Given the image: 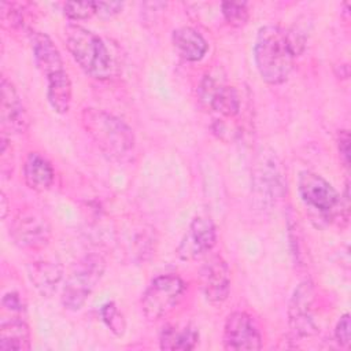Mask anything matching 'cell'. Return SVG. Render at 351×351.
Segmentation results:
<instances>
[{"label": "cell", "instance_id": "obj_1", "mask_svg": "<svg viewBox=\"0 0 351 351\" xmlns=\"http://www.w3.org/2000/svg\"><path fill=\"white\" fill-rule=\"evenodd\" d=\"M304 48L306 36L298 29L262 26L254 44V60L262 80L270 85L285 82Z\"/></svg>", "mask_w": 351, "mask_h": 351}, {"label": "cell", "instance_id": "obj_2", "mask_svg": "<svg viewBox=\"0 0 351 351\" xmlns=\"http://www.w3.org/2000/svg\"><path fill=\"white\" fill-rule=\"evenodd\" d=\"M81 123L103 155L115 163H129L136 151L132 128L121 118L97 108H84Z\"/></svg>", "mask_w": 351, "mask_h": 351}, {"label": "cell", "instance_id": "obj_3", "mask_svg": "<svg viewBox=\"0 0 351 351\" xmlns=\"http://www.w3.org/2000/svg\"><path fill=\"white\" fill-rule=\"evenodd\" d=\"M64 41L77 64L95 80H107L112 73V60L104 41L92 30L70 23L64 27Z\"/></svg>", "mask_w": 351, "mask_h": 351}, {"label": "cell", "instance_id": "obj_4", "mask_svg": "<svg viewBox=\"0 0 351 351\" xmlns=\"http://www.w3.org/2000/svg\"><path fill=\"white\" fill-rule=\"evenodd\" d=\"M287 193V177L278 156L263 149L255 160L252 170V200L261 210L276 206Z\"/></svg>", "mask_w": 351, "mask_h": 351}, {"label": "cell", "instance_id": "obj_5", "mask_svg": "<svg viewBox=\"0 0 351 351\" xmlns=\"http://www.w3.org/2000/svg\"><path fill=\"white\" fill-rule=\"evenodd\" d=\"M104 261L100 255L90 254L75 263L62 293V303L67 310H80L104 273Z\"/></svg>", "mask_w": 351, "mask_h": 351}, {"label": "cell", "instance_id": "obj_6", "mask_svg": "<svg viewBox=\"0 0 351 351\" xmlns=\"http://www.w3.org/2000/svg\"><path fill=\"white\" fill-rule=\"evenodd\" d=\"M185 282L178 276L163 274L151 281L141 296V311L149 321L171 313L185 293Z\"/></svg>", "mask_w": 351, "mask_h": 351}, {"label": "cell", "instance_id": "obj_7", "mask_svg": "<svg viewBox=\"0 0 351 351\" xmlns=\"http://www.w3.org/2000/svg\"><path fill=\"white\" fill-rule=\"evenodd\" d=\"M298 192L307 207L318 211L324 217L341 214V197L322 176L310 170L300 171L298 177Z\"/></svg>", "mask_w": 351, "mask_h": 351}, {"label": "cell", "instance_id": "obj_8", "mask_svg": "<svg viewBox=\"0 0 351 351\" xmlns=\"http://www.w3.org/2000/svg\"><path fill=\"white\" fill-rule=\"evenodd\" d=\"M51 223L36 208L18 211L10 223V236L14 243L25 250H41L51 240Z\"/></svg>", "mask_w": 351, "mask_h": 351}, {"label": "cell", "instance_id": "obj_9", "mask_svg": "<svg viewBox=\"0 0 351 351\" xmlns=\"http://www.w3.org/2000/svg\"><path fill=\"white\" fill-rule=\"evenodd\" d=\"M315 289L310 280L302 281L293 291L288 304V321L292 332L298 337H311L318 333V326L313 315Z\"/></svg>", "mask_w": 351, "mask_h": 351}, {"label": "cell", "instance_id": "obj_10", "mask_svg": "<svg viewBox=\"0 0 351 351\" xmlns=\"http://www.w3.org/2000/svg\"><path fill=\"white\" fill-rule=\"evenodd\" d=\"M223 348L232 351H252L262 348V335L255 319L245 311L228 315L222 337Z\"/></svg>", "mask_w": 351, "mask_h": 351}, {"label": "cell", "instance_id": "obj_11", "mask_svg": "<svg viewBox=\"0 0 351 351\" xmlns=\"http://www.w3.org/2000/svg\"><path fill=\"white\" fill-rule=\"evenodd\" d=\"M217 229L208 217H196L189 223L178 247L177 255L182 261H195L215 245Z\"/></svg>", "mask_w": 351, "mask_h": 351}, {"label": "cell", "instance_id": "obj_12", "mask_svg": "<svg viewBox=\"0 0 351 351\" xmlns=\"http://www.w3.org/2000/svg\"><path fill=\"white\" fill-rule=\"evenodd\" d=\"M199 93L202 100L222 117L233 118L240 112V96L230 85L218 82L207 75L200 84Z\"/></svg>", "mask_w": 351, "mask_h": 351}, {"label": "cell", "instance_id": "obj_13", "mask_svg": "<svg viewBox=\"0 0 351 351\" xmlns=\"http://www.w3.org/2000/svg\"><path fill=\"white\" fill-rule=\"evenodd\" d=\"M1 125L8 133L21 134L29 129L30 118L15 86L5 77L1 78Z\"/></svg>", "mask_w": 351, "mask_h": 351}, {"label": "cell", "instance_id": "obj_14", "mask_svg": "<svg viewBox=\"0 0 351 351\" xmlns=\"http://www.w3.org/2000/svg\"><path fill=\"white\" fill-rule=\"evenodd\" d=\"M204 298L211 304H221L230 292V270L221 256H213L200 271Z\"/></svg>", "mask_w": 351, "mask_h": 351}, {"label": "cell", "instance_id": "obj_15", "mask_svg": "<svg viewBox=\"0 0 351 351\" xmlns=\"http://www.w3.org/2000/svg\"><path fill=\"white\" fill-rule=\"evenodd\" d=\"M29 37L34 63L45 78L64 70L62 55L47 33L32 30Z\"/></svg>", "mask_w": 351, "mask_h": 351}, {"label": "cell", "instance_id": "obj_16", "mask_svg": "<svg viewBox=\"0 0 351 351\" xmlns=\"http://www.w3.org/2000/svg\"><path fill=\"white\" fill-rule=\"evenodd\" d=\"M23 180L30 189L43 192L52 186L55 171L45 156L38 152H30L23 163Z\"/></svg>", "mask_w": 351, "mask_h": 351}, {"label": "cell", "instance_id": "obj_17", "mask_svg": "<svg viewBox=\"0 0 351 351\" xmlns=\"http://www.w3.org/2000/svg\"><path fill=\"white\" fill-rule=\"evenodd\" d=\"M27 276L34 288L45 298L55 293L63 277V269L59 263L51 261H37L27 266Z\"/></svg>", "mask_w": 351, "mask_h": 351}, {"label": "cell", "instance_id": "obj_18", "mask_svg": "<svg viewBox=\"0 0 351 351\" xmlns=\"http://www.w3.org/2000/svg\"><path fill=\"white\" fill-rule=\"evenodd\" d=\"M30 347V329L23 315L3 318L0 322V348L27 351Z\"/></svg>", "mask_w": 351, "mask_h": 351}, {"label": "cell", "instance_id": "obj_19", "mask_svg": "<svg viewBox=\"0 0 351 351\" xmlns=\"http://www.w3.org/2000/svg\"><path fill=\"white\" fill-rule=\"evenodd\" d=\"M171 41L177 53L188 62H197L203 59L208 49V44L204 37L189 26L176 29L173 32Z\"/></svg>", "mask_w": 351, "mask_h": 351}, {"label": "cell", "instance_id": "obj_20", "mask_svg": "<svg viewBox=\"0 0 351 351\" xmlns=\"http://www.w3.org/2000/svg\"><path fill=\"white\" fill-rule=\"evenodd\" d=\"M199 343V330L192 324L167 325L162 329L159 336V346L162 350L189 351Z\"/></svg>", "mask_w": 351, "mask_h": 351}, {"label": "cell", "instance_id": "obj_21", "mask_svg": "<svg viewBox=\"0 0 351 351\" xmlns=\"http://www.w3.org/2000/svg\"><path fill=\"white\" fill-rule=\"evenodd\" d=\"M47 80V99L58 114H67L71 106L73 86L66 70L56 73Z\"/></svg>", "mask_w": 351, "mask_h": 351}, {"label": "cell", "instance_id": "obj_22", "mask_svg": "<svg viewBox=\"0 0 351 351\" xmlns=\"http://www.w3.org/2000/svg\"><path fill=\"white\" fill-rule=\"evenodd\" d=\"M223 19L233 27H243L250 19L248 5L244 1H223L221 3Z\"/></svg>", "mask_w": 351, "mask_h": 351}, {"label": "cell", "instance_id": "obj_23", "mask_svg": "<svg viewBox=\"0 0 351 351\" xmlns=\"http://www.w3.org/2000/svg\"><path fill=\"white\" fill-rule=\"evenodd\" d=\"M25 4L21 3H1V22L4 27L8 29H23L26 26V14H25Z\"/></svg>", "mask_w": 351, "mask_h": 351}, {"label": "cell", "instance_id": "obj_24", "mask_svg": "<svg viewBox=\"0 0 351 351\" xmlns=\"http://www.w3.org/2000/svg\"><path fill=\"white\" fill-rule=\"evenodd\" d=\"M100 317H101V321L106 324V326L115 336H122L125 333V329H126L125 318L114 302H107L106 304L101 306Z\"/></svg>", "mask_w": 351, "mask_h": 351}, {"label": "cell", "instance_id": "obj_25", "mask_svg": "<svg viewBox=\"0 0 351 351\" xmlns=\"http://www.w3.org/2000/svg\"><path fill=\"white\" fill-rule=\"evenodd\" d=\"M63 14L70 21H84L96 15L95 1H67L63 4Z\"/></svg>", "mask_w": 351, "mask_h": 351}, {"label": "cell", "instance_id": "obj_26", "mask_svg": "<svg viewBox=\"0 0 351 351\" xmlns=\"http://www.w3.org/2000/svg\"><path fill=\"white\" fill-rule=\"evenodd\" d=\"M1 307L11 315H25L26 304L18 292H8L1 299Z\"/></svg>", "mask_w": 351, "mask_h": 351}, {"label": "cell", "instance_id": "obj_27", "mask_svg": "<svg viewBox=\"0 0 351 351\" xmlns=\"http://www.w3.org/2000/svg\"><path fill=\"white\" fill-rule=\"evenodd\" d=\"M335 339L340 347L346 350L350 347V341H351L350 340V315L347 313L341 315L336 324Z\"/></svg>", "mask_w": 351, "mask_h": 351}, {"label": "cell", "instance_id": "obj_28", "mask_svg": "<svg viewBox=\"0 0 351 351\" xmlns=\"http://www.w3.org/2000/svg\"><path fill=\"white\" fill-rule=\"evenodd\" d=\"M95 7H96L97 16H100L101 19H110L122 11L123 3H121V1H95Z\"/></svg>", "mask_w": 351, "mask_h": 351}, {"label": "cell", "instance_id": "obj_29", "mask_svg": "<svg viewBox=\"0 0 351 351\" xmlns=\"http://www.w3.org/2000/svg\"><path fill=\"white\" fill-rule=\"evenodd\" d=\"M337 148H339V155L340 160L346 167L350 165V133L348 130H340L339 137H337Z\"/></svg>", "mask_w": 351, "mask_h": 351}, {"label": "cell", "instance_id": "obj_30", "mask_svg": "<svg viewBox=\"0 0 351 351\" xmlns=\"http://www.w3.org/2000/svg\"><path fill=\"white\" fill-rule=\"evenodd\" d=\"M8 213V203H7V197L4 193H1V218L5 219Z\"/></svg>", "mask_w": 351, "mask_h": 351}]
</instances>
